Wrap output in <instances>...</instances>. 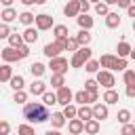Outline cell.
<instances>
[{
    "instance_id": "cell-1",
    "label": "cell",
    "mask_w": 135,
    "mask_h": 135,
    "mask_svg": "<svg viewBox=\"0 0 135 135\" xmlns=\"http://www.w3.org/2000/svg\"><path fill=\"white\" fill-rule=\"evenodd\" d=\"M23 118H25L27 122H44V120H49L51 116H49V110H46L44 103L32 101V103H25V108H23Z\"/></svg>"
},
{
    "instance_id": "cell-2",
    "label": "cell",
    "mask_w": 135,
    "mask_h": 135,
    "mask_svg": "<svg viewBox=\"0 0 135 135\" xmlns=\"http://www.w3.org/2000/svg\"><path fill=\"white\" fill-rule=\"evenodd\" d=\"M91 53H93V51H91L89 46H80V49L74 53L70 65H72V68H82V65H86V61H91Z\"/></svg>"
},
{
    "instance_id": "cell-3",
    "label": "cell",
    "mask_w": 135,
    "mask_h": 135,
    "mask_svg": "<svg viewBox=\"0 0 135 135\" xmlns=\"http://www.w3.org/2000/svg\"><path fill=\"white\" fill-rule=\"evenodd\" d=\"M97 82H99L101 86H105V89H112V86L116 84V80H114L112 72H108V70H101V72H97Z\"/></svg>"
},
{
    "instance_id": "cell-4",
    "label": "cell",
    "mask_w": 135,
    "mask_h": 135,
    "mask_svg": "<svg viewBox=\"0 0 135 135\" xmlns=\"http://www.w3.org/2000/svg\"><path fill=\"white\" fill-rule=\"evenodd\" d=\"M80 11H82L80 0H68V4H65V8H63L65 17H78V13H80Z\"/></svg>"
},
{
    "instance_id": "cell-5",
    "label": "cell",
    "mask_w": 135,
    "mask_h": 135,
    "mask_svg": "<svg viewBox=\"0 0 135 135\" xmlns=\"http://www.w3.org/2000/svg\"><path fill=\"white\" fill-rule=\"evenodd\" d=\"M55 74H65V70H68V59H63V57H55V59H51V65H49Z\"/></svg>"
},
{
    "instance_id": "cell-6",
    "label": "cell",
    "mask_w": 135,
    "mask_h": 135,
    "mask_svg": "<svg viewBox=\"0 0 135 135\" xmlns=\"http://www.w3.org/2000/svg\"><path fill=\"white\" fill-rule=\"evenodd\" d=\"M72 97H74V93H72L68 86H61V89L57 91V103H61L63 108H65V105H70Z\"/></svg>"
},
{
    "instance_id": "cell-7",
    "label": "cell",
    "mask_w": 135,
    "mask_h": 135,
    "mask_svg": "<svg viewBox=\"0 0 135 135\" xmlns=\"http://www.w3.org/2000/svg\"><path fill=\"white\" fill-rule=\"evenodd\" d=\"M36 27L38 30H51L53 27V17L42 13V15H36Z\"/></svg>"
},
{
    "instance_id": "cell-8",
    "label": "cell",
    "mask_w": 135,
    "mask_h": 135,
    "mask_svg": "<svg viewBox=\"0 0 135 135\" xmlns=\"http://www.w3.org/2000/svg\"><path fill=\"white\" fill-rule=\"evenodd\" d=\"M2 59L8 63V61H19V59H23L21 57V53H19V49H13V46H6V49H2Z\"/></svg>"
},
{
    "instance_id": "cell-9",
    "label": "cell",
    "mask_w": 135,
    "mask_h": 135,
    "mask_svg": "<svg viewBox=\"0 0 135 135\" xmlns=\"http://www.w3.org/2000/svg\"><path fill=\"white\" fill-rule=\"evenodd\" d=\"M108 105L105 103H95L93 105V116H95V120H105L108 118Z\"/></svg>"
},
{
    "instance_id": "cell-10",
    "label": "cell",
    "mask_w": 135,
    "mask_h": 135,
    "mask_svg": "<svg viewBox=\"0 0 135 135\" xmlns=\"http://www.w3.org/2000/svg\"><path fill=\"white\" fill-rule=\"evenodd\" d=\"M116 63H118V57H114V55H101V59H99V65L108 68V70H116Z\"/></svg>"
},
{
    "instance_id": "cell-11",
    "label": "cell",
    "mask_w": 135,
    "mask_h": 135,
    "mask_svg": "<svg viewBox=\"0 0 135 135\" xmlns=\"http://www.w3.org/2000/svg\"><path fill=\"white\" fill-rule=\"evenodd\" d=\"M68 129H70V133H72V135H78V133H82V131H84V122H82L80 118H72V120L68 122Z\"/></svg>"
},
{
    "instance_id": "cell-12",
    "label": "cell",
    "mask_w": 135,
    "mask_h": 135,
    "mask_svg": "<svg viewBox=\"0 0 135 135\" xmlns=\"http://www.w3.org/2000/svg\"><path fill=\"white\" fill-rule=\"evenodd\" d=\"M30 93H32V95H44V93H46V82H44V80H36V82H32Z\"/></svg>"
},
{
    "instance_id": "cell-13",
    "label": "cell",
    "mask_w": 135,
    "mask_h": 135,
    "mask_svg": "<svg viewBox=\"0 0 135 135\" xmlns=\"http://www.w3.org/2000/svg\"><path fill=\"white\" fill-rule=\"evenodd\" d=\"M76 21H78L80 30H91V27H93V17H89L86 13L80 15V17H76Z\"/></svg>"
},
{
    "instance_id": "cell-14",
    "label": "cell",
    "mask_w": 135,
    "mask_h": 135,
    "mask_svg": "<svg viewBox=\"0 0 135 135\" xmlns=\"http://www.w3.org/2000/svg\"><path fill=\"white\" fill-rule=\"evenodd\" d=\"M78 118L82 120V122H89V120H93L95 116H93V108H86V105H82L80 110H78Z\"/></svg>"
},
{
    "instance_id": "cell-15",
    "label": "cell",
    "mask_w": 135,
    "mask_h": 135,
    "mask_svg": "<svg viewBox=\"0 0 135 135\" xmlns=\"http://www.w3.org/2000/svg\"><path fill=\"white\" fill-rule=\"evenodd\" d=\"M51 124H53L55 129H61V127L65 124V116H63V112H55V114H51Z\"/></svg>"
},
{
    "instance_id": "cell-16",
    "label": "cell",
    "mask_w": 135,
    "mask_h": 135,
    "mask_svg": "<svg viewBox=\"0 0 135 135\" xmlns=\"http://www.w3.org/2000/svg\"><path fill=\"white\" fill-rule=\"evenodd\" d=\"M23 40H25V44H32V42H36V40H38V30H34V27H27V30L23 32Z\"/></svg>"
},
{
    "instance_id": "cell-17",
    "label": "cell",
    "mask_w": 135,
    "mask_h": 135,
    "mask_svg": "<svg viewBox=\"0 0 135 135\" xmlns=\"http://www.w3.org/2000/svg\"><path fill=\"white\" fill-rule=\"evenodd\" d=\"M76 40H78L80 46H89V42H91V34H89V30H80L78 36H76Z\"/></svg>"
},
{
    "instance_id": "cell-18",
    "label": "cell",
    "mask_w": 135,
    "mask_h": 135,
    "mask_svg": "<svg viewBox=\"0 0 135 135\" xmlns=\"http://www.w3.org/2000/svg\"><path fill=\"white\" fill-rule=\"evenodd\" d=\"M84 133H89V135H95V133H99V120H89V122H84Z\"/></svg>"
},
{
    "instance_id": "cell-19",
    "label": "cell",
    "mask_w": 135,
    "mask_h": 135,
    "mask_svg": "<svg viewBox=\"0 0 135 135\" xmlns=\"http://www.w3.org/2000/svg\"><path fill=\"white\" fill-rule=\"evenodd\" d=\"M105 25H108V27H118V25H120V15H118V13H110V15L105 17Z\"/></svg>"
},
{
    "instance_id": "cell-20",
    "label": "cell",
    "mask_w": 135,
    "mask_h": 135,
    "mask_svg": "<svg viewBox=\"0 0 135 135\" xmlns=\"http://www.w3.org/2000/svg\"><path fill=\"white\" fill-rule=\"evenodd\" d=\"M23 42H25V40H23V36H19V34H11V36H8V44H11L13 49H21Z\"/></svg>"
},
{
    "instance_id": "cell-21",
    "label": "cell",
    "mask_w": 135,
    "mask_h": 135,
    "mask_svg": "<svg viewBox=\"0 0 135 135\" xmlns=\"http://www.w3.org/2000/svg\"><path fill=\"white\" fill-rule=\"evenodd\" d=\"M11 78H13V70H11L8 63H4L2 70H0V80H2V82H11Z\"/></svg>"
},
{
    "instance_id": "cell-22",
    "label": "cell",
    "mask_w": 135,
    "mask_h": 135,
    "mask_svg": "<svg viewBox=\"0 0 135 135\" xmlns=\"http://www.w3.org/2000/svg\"><path fill=\"white\" fill-rule=\"evenodd\" d=\"M131 51H133V49H131V44H129V42H124V40H122V42L118 44V57H120V59H124L127 55H131Z\"/></svg>"
},
{
    "instance_id": "cell-23",
    "label": "cell",
    "mask_w": 135,
    "mask_h": 135,
    "mask_svg": "<svg viewBox=\"0 0 135 135\" xmlns=\"http://www.w3.org/2000/svg\"><path fill=\"white\" fill-rule=\"evenodd\" d=\"M103 101H105V103H116V101H118V93H116L114 89H108L105 95H103Z\"/></svg>"
},
{
    "instance_id": "cell-24",
    "label": "cell",
    "mask_w": 135,
    "mask_h": 135,
    "mask_svg": "<svg viewBox=\"0 0 135 135\" xmlns=\"http://www.w3.org/2000/svg\"><path fill=\"white\" fill-rule=\"evenodd\" d=\"M17 17H19V15H17L13 8H4V11H2V21H4V23L13 21V19H17Z\"/></svg>"
},
{
    "instance_id": "cell-25",
    "label": "cell",
    "mask_w": 135,
    "mask_h": 135,
    "mask_svg": "<svg viewBox=\"0 0 135 135\" xmlns=\"http://www.w3.org/2000/svg\"><path fill=\"white\" fill-rule=\"evenodd\" d=\"M19 21H21L23 25H32V21H36V17H34L32 13H27V11H25V13H21V15H19Z\"/></svg>"
},
{
    "instance_id": "cell-26",
    "label": "cell",
    "mask_w": 135,
    "mask_h": 135,
    "mask_svg": "<svg viewBox=\"0 0 135 135\" xmlns=\"http://www.w3.org/2000/svg\"><path fill=\"white\" fill-rule=\"evenodd\" d=\"M53 32H55L57 40H61V38H68V27H65V25H55V27H53Z\"/></svg>"
},
{
    "instance_id": "cell-27",
    "label": "cell",
    "mask_w": 135,
    "mask_h": 135,
    "mask_svg": "<svg viewBox=\"0 0 135 135\" xmlns=\"http://www.w3.org/2000/svg\"><path fill=\"white\" fill-rule=\"evenodd\" d=\"M30 70H32V74H34V76H42V74H44V70H46V65H44V63H32V65H30Z\"/></svg>"
},
{
    "instance_id": "cell-28",
    "label": "cell",
    "mask_w": 135,
    "mask_h": 135,
    "mask_svg": "<svg viewBox=\"0 0 135 135\" xmlns=\"http://www.w3.org/2000/svg\"><path fill=\"white\" fill-rule=\"evenodd\" d=\"M65 84V80H63V74H55L53 78H51V86H55V89H61Z\"/></svg>"
},
{
    "instance_id": "cell-29",
    "label": "cell",
    "mask_w": 135,
    "mask_h": 135,
    "mask_svg": "<svg viewBox=\"0 0 135 135\" xmlns=\"http://www.w3.org/2000/svg\"><path fill=\"white\" fill-rule=\"evenodd\" d=\"M74 99H76V101H78V103H82V105H84V103H89V101H91V99H89V91H78V93H76V95H74Z\"/></svg>"
},
{
    "instance_id": "cell-30",
    "label": "cell",
    "mask_w": 135,
    "mask_h": 135,
    "mask_svg": "<svg viewBox=\"0 0 135 135\" xmlns=\"http://www.w3.org/2000/svg\"><path fill=\"white\" fill-rule=\"evenodd\" d=\"M95 13H97V15H103V17H108V15H110V11H108V4H105V2H97V4H95Z\"/></svg>"
},
{
    "instance_id": "cell-31",
    "label": "cell",
    "mask_w": 135,
    "mask_h": 135,
    "mask_svg": "<svg viewBox=\"0 0 135 135\" xmlns=\"http://www.w3.org/2000/svg\"><path fill=\"white\" fill-rule=\"evenodd\" d=\"M11 86H13L15 91H21V89H23V76H13V78H11Z\"/></svg>"
},
{
    "instance_id": "cell-32",
    "label": "cell",
    "mask_w": 135,
    "mask_h": 135,
    "mask_svg": "<svg viewBox=\"0 0 135 135\" xmlns=\"http://www.w3.org/2000/svg\"><path fill=\"white\" fill-rule=\"evenodd\" d=\"M42 103H44V105H53V103H57V95H53V93L46 91V93L42 95Z\"/></svg>"
},
{
    "instance_id": "cell-33",
    "label": "cell",
    "mask_w": 135,
    "mask_h": 135,
    "mask_svg": "<svg viewBox=\"0 0 135 135\" xmlns=\"http://www.w3.org/2000/svg\"><path fill=\"white\" fill-rule=\"evenodd\" d=\"M63 116H65V118H76V116H78V110L70 103V105H65V108H63Z\"/></svg>"
},
{
    "instance_id": "cell-34",
    "label": "cell",
    "mask_w": 135,
    "mask_h": 135,
    "mask_svg": "<svg viewBox=\"0 0 135 135\" xmlns=\"http://www.w3.org/2000/svg\"><path fill=\"white\" fill-rule=\"evenodd\" d=\"M78 49H80L78 40H76V38H68V42H65V51H74V53H76Z\"/></svg>"
},
{
    "instance_id": "cell-35",
    "label": "cell",
    "mask_w": 135,
    "mask_h": 135,
    "mask_svg": "<svg viewBox=\"0 0 135 135\" xmlns=\"http://www.w3.org/2000/svg\"><path fill=\"white\" fill-rule=\"evenodd\" d=\"M129 120H131V112H129V110H120V112H118V122L129 124Z\"/></svg>"
},
{
    "instance_id": "cell-36",
    "label": "cell",
    "mask_w": 135,
    "mask_h": 135,
    "mask_svg": "<svg viewBox=\"0 0 135 135\" xmlns=\"http://www.w3.org/2000/svg\"><path fill=\"white\" fill-rule=\"evenodd\" d=\"M17 133H19V135H36L34 129H32L30 124H21V127H17Z\"/></svg>"
},
{
    "instance_id": "cell-37",
    "label": "cell",
    "mask_w": 135,
    "mask_h": 135,
    "mask_svg": "<svg viewBox=\"0 0 135 135\" xmlns=\"http://www.w3.org/2000/svg\"><path fill=\"white\" fill-rule=\"evenodd\" d=\"M84 70H86V72H91V74H93V72H97V70H99V61H93V59H91V61H86Z\"/></svg>"
},
{
    "instance_id": "cell-38",
    "label": "cell",
    "mask_w": 135,
    "mask_h": 135,
    "mask_svg": "<svg viewBox=\"0 0 135 135\" xmlns=\"http://www.w3.org/2000/svg\"><path fill=\"white\" fill-rule=\"evenodd\" d=\"M97 86H99V82H97V80H86V82H84V91H89V93L97 91Z\"/></svg>"
},
{
    "instance_id": "cell-39",
    "label": "cell",
    "mask_w": 135,
    "mask_h": 135,
    "mask_svg": "<svg viewBox=\"0 0 135 135\" xmlns=\"http://www.w3.org/2000/svg\"><path fill=\"white\" fill-rule=\"evenodd\" d=\"M25 93L23 91H15V95H13V101H17V103H25Z\"/></svg>"
},
{
    "instance_id": "cell-40",
    "label": "cell",
    "mask_w": 135,
    "mask_h": 135,
    "mask_svg": "<svg viewBox=\"0 0 135 135\" xmlns=\"http://www.w3.org/2000/svg\"><path fill=\"white\" fill-rule=\"evenodd\" d=\"M124 82L127 84H135V72L133 70H127L124 72Z\"/></svg>"
},
{
    "instance_id": "cell-41",
    "label": "cell",
    "mask_w": 135,
    "mask_h": 135,
    "mask_svg": "<svg viewBox=\"0 0 135 135\" xmlns=\"http://www.w3.org/2000/svg\"><path fill=\"white\" fill-rule=\"evenodd\" d=\"M120 135H135V124H122Z\"/></svg>"
},
{
    "instance_id": "cell-42",
    "label": "cell",
    "mask_w": 135,
    "mask_h": 135,
    "mask_svg": "<svg viewBox=\"0 0 135 135\" xmlns=\"http://www.w3.org/2000/svg\"><path fill=\"white\" fill-rule=\"evenodd\" d=\"M8 36H11L8 25H6V23H2V25H0V38H8Z\"/></svg>"
},
{
    "instance_id": "cell-43",
    "label": "cell",
    "mask_w": 135,
    "mask_h": 135,
    "mask_svg": "<svg viewBox=\"0 0 135 135\" xmlns=\"http://www.w3.org/2000/svg\"><path fill=\"white\" fill-rule=\"evenodd\" d=\"M8 129H11V127H8V122H6V120H2V124H0V131H2V135H8Z\"/></svg>"
},
{
    "instance_id": "cell-44",
    "label": "cell",
    "mask_w": 135,
    "mask_h": 135,
    "mask_svg": "<svg viewBox=\"0 0 135 135\" xmlns=\"http://www.w3.org/2000/svg\"><path fill=\"white\" fill-rule=\"evenodd\" d=\"M127 97H135V84H127Z\"/></svg>"
},
{
    "instance_id": "cell-45",
    "label": "cell",
    "mask_w": 135,
    "mask_h": 135,
    "mask_svg": "<svg viewBox=\"0 0 135 135\" xmlns=\"http://www.w3.org/2000/svg\"><path fill=\"white\" fill-rule=\"evenodd\" d=\"M19 53H21V57H27V55H30V46H27V44H23V46L19 49Z\"/></svg>"
},
{
    "instance_id": "cell-46",
    "label": "cell",
    "mask_w": 135,
    "mask_h": 135,
    "mask_svg": "<svg viewBox=\"0 0 135 135\" xmlns=\"http://www.w3.org/2000/svg\"><path fill=\"white\" fill-rule=\"evenodd\" d=\"M124 68H127V61L118 57V63H116V70H124Z\"/></svg>"
},
{
    "instance_id": "cell-47",
    "label": "cell",
    "mask_w": 135,
    "mask_h": 135,
    "mask_svg": "<svg viewBox=\"0 0 135 135\" xmlns=\"http://www.w3.org/2000/svg\"><path fill=\"white\" fill-rule=\"evenodd\" d=\"M131 2H133V0H118V6H122V8H129V6H131Z\"/></svg>"
},
{
    "instance_id": "cell-48",
    "label": "cell",
    "mask_w": 135,
    "mask_h": 135,
    "mask_svg": "<svg viewBox=\"0 0 135 135\" xmlns=\"http://www.w3.org/2000/svg\"><path fill=\"white\" fill-rule=\"evenodd\" d=\"M127 13H129V17H133V19H135V4H131V6L127 8Z\"/></svg>"
},
{
    "instance_id": "cell-49",
    "label": "cell",
    "mask_w": 135,
    "mask_h": 135,
    "mask_svg": "<svg viewBox=\"0 0 135 135\" xmlns=\"http://www.w3.org/2000/svg\"><path fill=\"white\" fill-rule=\"evenodd\" d=\"M80 6H82V11H84V13L89 11V2H86V0H80Z\"/></svg>"
},
{
    "instance_id": "cell-50",
    "label": "cell",
    "mask_w": 135,
    "mask_h": 135,
    "mask_svg": "<svg viewBox=\"0 0 135 135\" xmlns=\"http://www.w3.org/2000/svg\"><path fill=\"white\" fill-rule=\"evenodd\" d=\"M89 99H91V101H97V91H93V93H89Z\"/></svg>"
},
{
    "instance_id": "cell-51",
    "label": "cell",
    "mask_w": 135,
    "mask_h": 135,
    "mask_svg": "<svg viewBox=\"0 0 135 135\" xmlns=\"http://www.w3.org/2000/svg\"><path fill=\"white\" fill-rule=\"evenodd\" d=\"M2 4H4L6 8H11V4H13V0H2Z\"/></svg>"
},
{
    "instance_id": "cell-52",
    "label": "cell",
    "mask_w": 135,
    "mask_h": 135,
    "mask_svg": "<svg viewBox=\"0 0 135 135\" xmlns=\"http://www.w3.org/2000/svg\"><path fill=\"white\" fill-rule=\"evenodd\" d=\"M44 135H61V133H59V131H57V129H55V131H46V133H44Z\"/></svg>"
},
{
    "instance_id": "cell-53",
    "label": "cell",
    "mask_w": 135,
    "mask_h": 135,
    "mask_svg": "<svg viewBox=\"0 0 135 135\" xmlns=\"http://www.w3.org/2000/svg\"><path fill=\"white\" fill-rule=\"evenodd\" d=\"M21 2H23V4H25V6H30V4H36V2H34V0H21Z\"/></svg>"
},
{
    "instance_id": "cell-54",
    "label": "cell",
    "mask_w": 135,
    "mask_h": 135,
    "mask_svg": "<svg viewBox=\"0 0 135 135\" xmlns=\"http://www.w3.org/2000/svg\"><path fill=\"white\" fill-rule=\"evenodd\" d=\"M105 4H118V0H105Z\"/></svg>"
},
{
    "instance_id": "cell-55",
    "label": "cell",
    "mask_w": 135,
    "mask_h": 135,
    "mask_svg": "<svg viewBox=\"0 0 135 135\" xmlns=\"http://www.w3.org/2000/svg\"><path fill=\"white\" fill-rule=\"evenodd\" d=\"M34 2H36V4H44L46 0H34Z\"/></svg>"
},
{
    "instance_id": "cell-56",
    "label": "cell",
    "mask_w": 135,
    "mask_h": 135,
    "mask_svg": "<svg viewBox=\"0 0 135 135\" xmlns=\"http://www.w3.org/2000/svg\"><path fill=\"white\" fill-rule=\"evenodd\" d=\"M131 59H135V49H133V51H131Z\"/></svg>"
},
{
    "instance_id": "cell-57",
    "label": "cell",
    "mask_w": 135,
    "mask_h": 135,
    "mask_svg": "<svg viewBox=\"0 0 135 135\" xmlns=\"http://www.w3.org/2000/svg\"><path fill=\"white\" fill-rule=\"evenodd\" d=\"M133 30H135V19H133Z\"/></svg>"
},
{
    "instance_id": "cell-58",
    "label": "cell",
    "mask_w": 135,
    "mask_h": 135,
    "mask_svg": "<svg viewBox=\"0 0 135 135\" xmlns=\"http://www.w3.org/2000/svg\"><path fill=\"white\" fill-rule=\"evenodd\" d=\"M91 2H99V0H91Z\"/></svg>"
},
{
    "instance_id": "cell-59",
    "label": "cell",
    "mask_w": 135,
    "mask_h": 135,
    "mask_svg": "<svg viewBox=\"0 0 135 135\" xmlns=\"http://www.w3.org/2000/svg\"><path fill=\"white\" fill-rule=\"evenodd\" d=\"M70 135H72V133H70Z\"/></svg>"
},
{
    "instance_id": "cell-60",
    "label": "cell",
    "mask_w": 135,
    "mask_h": 135,
    "mask_svg": "<svg viewBox=\"0 0 135 135\" xmlns=\"http://www.w3.org/2000/svg\"><path fill=\"white\" fill-rule=\"evenodd\" d=\"M133 124H135V122H133Z\"/></svg>"
},
{
    "instance_id": "cell-61",
    "label": "cell",
    "mask_w": 135,
    "mask_h": 135,
    "mask_svg": "<svg viewBox=\"0 0 135 135\" xmlns=\"http://www.w3.org/2000/svg\"><path fill=\"white\" fill-rule=\"evenodd\" d=\"M133 2H135V0H133Z\"/></svg>"
}]
</instances>
